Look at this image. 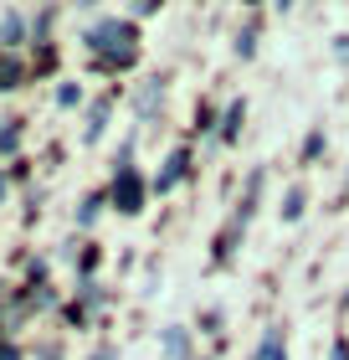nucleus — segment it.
I'll list each match as a JSON object with an SVG mask.
<instances>
[{
  "instance_id": "nucleus-8",
  "label": "nucleus",
  "mask_w": 349,
  "mask_h": 360,
  "mask_svg": "<svg viewBox=\"0 0 349 360\" xmlns=\"http://www.w3.org/2000/svg\"><path fill=\"white\" fill-rule=\"evenodd\" d=\"M0 31H6V41H15V37H21V15H6V21H0Z\"/></svg>"
},
{
  "instance_id": "nucleus-5",
  "label": "nucleus",
  "mask_w": 349,
  "mask_h": 360,
  "mask_svg": "<svg viewBox=\"0 0 349 360\" xmlns=\"http://www.w3.org/2000/svg\"><path fill=\"white\" fill-rule=\"evenodd\" d=\"M180 175H185V155H170V170L159 175V191H170L175 180H180Z\"/></svg>"
},
{
  "instance_id": "nucleus-9",
  "label": "nucleus",
  "mask_w": 349,
  "mask_h": 360,
  "mask_svg": "<svg viewBox=\"0 0 349 360\" xmlns=\"http://www.w3.org/2000/svg\"><path fill=\"white\" fill-rule=\"evenodd\" d=\"M329 360H349V345H344V340H334V355H329Z\"/></svg>"
},
{
  "instance_id": "nucleus-3",
  "label": "nucleus",
  "mask_w": 349,
  "mask_h": 360,
  "mask_svg": "<svg viewBox=\"0 0 349 360\" xmlns=\"http://www.w3.org/2000/svg\"><path fill=\"white\" fill-rule=\"evenodd\" d=\"M164 355H170V360H185V330H164Z\"/></svg>"
},
{
  "instance_id": "nucleus-4",
  "label": "nucleus",
  "mask_w": 349,
  "mask_h": 360,
  "mask_svg": "<svg viewBox=\"0 0 349 360\" xmlns=\"http://www.w3.org/2000/svg\"><path fill=\"white\" fill-rule=\"evenodd\" d=\"M154 103H164V83H159V77H154V83H149V88L139 93V113H149Z\"/></svg>"
},
{
  "instance_id": "nucleus-2",
  "label": "nucleus",
  "mask_w": 349,
  "mask_h": 360,
  "mask_svg": "<svg viewBox=\"0 0 349 360\" xmlns=\"http://www.w3.org/2000/svg\"><path fill=\"white\" fill-rule=\"evenodd\" d=\"M119 206L139 211V180H134V170H124V180H119Z\"/></svg>"
},
{
  "instance_id": "nucleus-10",
  "label": "nucleus",
  "mask_w": 349,
  "mask_h": 360,
  "mask_svg": "<svg viewBox=\"0 0 349 360\" xmlns=\"http://www.w3.org/2000/svg\"><path fill=\"white\" fill-rule=\"evenodd\" d=\"M0 195H6V180H0Z\"/></svg>"
},
{
  "instance_id": "nucleus-6",
  "label": "nucleus",
  "mask_w": 349,
  "mask_h": 360,
  "mask_svg": "<svg viewBox=\"0 0 349 360\" xmlns=\"http://www.w3.org/2000/svg\"><path fill=\"white\" fill-rule=\"evenodd\" d=\"M298 211H303V191H288V201H282V217L298 221Z\"/></svg>"
},
{
  "instance_id": "nucleus-11",
  "label": "nucleus",
  "mask_w": 349,
  "mask_h": 360,
  "mask_svg": "<svg viewBox=\"0 0 349 360\" xmlns=\"http://www.w3.org/2000/svg\"><path fill=\"white\" fill-rule=\"evenodd\" d=\"M344 304H349V299H344Z\"/></svg>"
},
{
  "instance_id": "nucleus-7",
  "label": "nucleus",
  "mask_w": 349,
  "mask_h": 360,
  "mask_svg": "<svg viewBox=\"0 0 349 360\" xmlns=\"http://www.w3.org/2000/svg\"><path fill=\"white\" fill-rule=\"evenodd\" d=\"M103 124H108V103H98V108H93V124H88V139L103 134Z\"/></svg>"
},
{
  "instance_id": "nucleus-1",
  "label": "nucleus",
  "mask_w": 349,
  "mask_h": 360,
  "mask_svg": "<svg viewBox=\"0 0 349 360\" xmlns=\"http://www.w3.org/2000/svg\"><path fill=\"white\" fill-rule=\"evenodd\" d=\"M88 46H93V52H103V57L129 62V57H134V31L119 26V21H103V26L88 31Z\"/></svg>"
}]
</instances>
